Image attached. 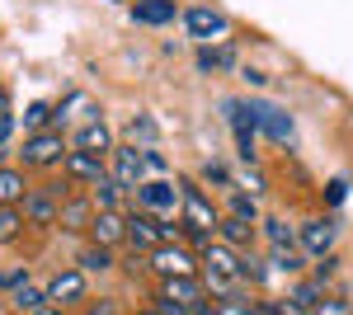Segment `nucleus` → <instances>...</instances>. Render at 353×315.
<instances>
[{"instance_id": "obj_1", "label": "nucleus", "mask_w": 353, "mask_h": 315, "mask_svg": "<svg viewBox=\"0 0 353 315\" xmlns=\"http://www.w3.org/2000/svg\"><path fill=\"white\" fill-rule=\"evenodd\" d=\"M245 108H250V123H254L259 136L278 141L283 151H292V146H297V123H292L278 104H269V99H245Z\"/></svg>"}, {"instance_id": "obj_2", "label": "nucleus", "mask_w": 353, "mask_h": 315, "mask_svg": "<svg viewBox=\"0 0 353 315\" xmlns=\"http://www.w3.org/2000/svg\"><path fill=\"white\" fill-rule=\"evenodd\" d=\"M179 212H184V226H193V231H212V236H217V221L226 216V212H217V203L193 184V179H179Z\"/></svg>"}, {"instance_id": "obj_3", "label": "nucleus", "mask_w": 353, "mask_h": 315, "mask_svg": "<svg viewBox=\"0 0 353 315\" xmlns=\"http://www.w3.org/2000/svg\"><path fill=\"white\" fill-rule=\"evenodd\" d=\"M66 151H71V141H66L57 128H48V132H33V136H24L19 160H24L28 170H52V165H61V160H66Z\"/></svg>"}, {"instance_id": "obj_4", "label": "nucleus", "mask_w": 353, "mask_h": 315, "mask_svg": "<svg viewBox=\"0 0 353 315\" xmlns=\"http://www.w3.org/2000/svg\"><path fill=\"white\" fill-rule=\"evenodd\" d=\"M132 203L137 212H151L156 221H174V212H179V188L170 184V179H141L132 188Z\"/></svg>"}, {"instance_id": "obj_5", "label": "nucleus", "mask_w": 353, "mask_h": 315, "mask_svg": "<svg viewBox=\"0 0 353 315\" xmlns=\"http://www.w3.org/2000/svg\"><path fill=\"white\" fill-rule=\"evenodd\" d=\"M334 245H339V221L334 216H311V221L297 226V250L306 259H330Z\"/></svg>"}, {"instance_id": "obj_6", "label": "nucleus", "mask_w": 353, "mask_h": 315, "mask_svg": "<svg viewBox=\"0 0 353 315\" xmlns=\"http://www.w3.org/2000/svg\"><path fill=\"white\" fill-rule=\"evenodd\" d=\"M146 268H156L161 283L165 278H203V259L184 245H161L156 254H146Z\"/></svg>"}, {"instance_id": "obj_7", "label": "nucleus", "mask_w": 353, "mask_h": 315, "mask_svg": "<svg viewBox=\"0 0 353 315\" xmlns=\"http://www.w3.org/2000/svg\"><path fill=\"white\" fill-rule=\"evenodd\" d=\"M184 28H189L193 43L212 48L217 38H226V33H231V19H226L221 10H212V5H189V10H184Z\"/></svg>"}, {"instance_id": "obj_8", "label": "nucleus", "mask_w": 353, "mask_h": 315, "mask_svg": "<svg viewBox=\"0 0 353 315\" xmlns=\"http://www.w3.org/2000/svg\"><path fill=\"white\" fill-rule=\"evenodd\" d=\"M151 301H165V306H179V311L193 315L203 301H212V296H208V287H203V278H165Z\"/></svg>"}, {"instance_id": "obj_9", "label": "nucleus", "mask_w": 353, "mask_h": 315, "mask_svg": "<svg viewBox=\"0 0 353 315\" xmlns=\"http://www.w3.org/2000/svg\"><path fill=\"white\" fill-rule=\"evenodd\" d=\"M90 245H99V250H128V212H94V221H90Z\"/></svg>"}, {"instance_id": "obj_10", "label": "nucleus", "mask_w": 353, "mask_h": 315, "mask_svg": "<svg viewBox=\"0 0 353 315\" xmlns=\"http://www.w3.org/2000/svg\"><path fill=\"white\" fill-rule=\"evenodd\" d=\"M165 245V226L151 216V212H128V250L137 254H156Z\"/></svg>"}, {"instance_id": "obj_11", "label": "nucleus", "mask_w": 353, "mask_h": 315, "mask_svg": "<svg viewBox=\"0 0 353 315\" xmlns=\"http://www.w3.org/2000/svg\"><path fill=\"white\" fill-rule=\"evenodd\" d=\"M85 296H90V283H85L81 268H61V273H52V283H48V301L52 306H81Z\"/></svg>"}, {"instance_id": "obj_12", "label": "nucleus", "mask_w": 353, "mask_h": 315, "mask_svg": "<svg viewBox=\"0 0 353 315\" xmlns=\"http://www.w3.org/2000/svg\"><path fill=\"white\" fill-rule=\"evenodd\" d=\"M66 179L71 184H99V179H109V156H90V151H66Z\"/></svg>"}, {"instance_id": "obj_13", "label": "nucleus", "mask_w": 353, "mask_h": 315, "mask_svg": "<svg viewBox=\"0 0 353 315\" xmlns=\"http://www.w3.org/2000/svg\"><path fill=\"white\" fill-rule=\"evenodd\" d=\"M71 151H90V156H113L118 141H113V128L99 118V123H81L71 132Z\"/></svg>"}, {"instance_id": "obj_14", "label": "nucleus", "mask_w": 353, "mask_h": 315, "mask_svg": "<svg viewBox=\"0 0 353 315\" xmlns=\"http://www.w3.org/2000/svg\"><path fill=\"white\" fill-rule=\"evenodd\" d=\"M19 212L28 216V226H52V221H61V198H57V188H28Z\"/></svg>"}, {"instance_id": "obj_15", "label": "nucleus", "mask_w": 353, "mask_h": 315, "mask_svg": "<svg viewBox=\"0 0 353 315\" xmlns=\"http://www.w3.org/2000/svg\"><path fill=\"white\" fill-rule=\"evenodd\" d=\"M203 268H217L221 278H231V283H250V259H245L241 250H231V245H212L208 254H203Z\"/></svg>"}, {"instance_id": "obj_16", "label": "nucleus", "mask_w": 353, "mask_h": 315, "mask_svg": "<svg viewBox=\"0 0 353 315\" xmlns=\"http://www.w3.org/2000/svg\"><path fill=\"white\" fill-rule=\"evenodd\" d=\"M109 174L118 179V184L137 188L141 179H146V170H141V146H132V141H118V151L109 156Z\"/></svg>"}, {"instance_id": "obj_17", "label": "nucleus", "mask_w": 353, "mask_h": 315, "mask_svg": "<svg viewBox=\"0 0 353 315\" xmlns=\"http://www.w3.org/2000/svg\"><path fill=\"white\" fill-rule=\"evenodd\" d=\"M132 19L141 28H165L179 19V5L174 0H132Z\"/></svg>"}, {"instance_id": "obj_18", "label": "nucleus", "mask_w": 353, "mask_h": 315, "mask_svg": "<svg viewBox=\"0 0 353 315\" xmlns=\"http://www.w3.org/2000/svg\"><path fill=\"white\" fill-rule=\"evenodd\" d=\"M217 240L245 254V250H254V226L241 221V216H221V221H217Z\"/></svg>"}, {"instance_id": "obj_19", "label": "nucleus", "mask_w": 353, "mask_h": 315, "mask_svg": "<svg viewBox=\"0 0 353 315\" xmlns=\"http://www.w3.org/2000/svg\"><path fill=\"white\" fill-rule=\"evenodd\" d=\"M94 198H81V193H76V198H66V203H61V226H66V231H90V221H94Z\"/></svg>"}, {"instance_id": "obj_20", "label": "nucleus", "mask_w": 353, "mask_h": 315, "mask_svg": "<svg viewBox=\"0 0 353 315\" xmlns=\"http://www.w3.org/2000/svg\"><path fill=\"white\" fill-rule=\"evenodd\" d=\"M28 198V179L14 165H0V207H19Z\"/></svg>"}, {"instance_id": "obj_21", "label": "nucleus", "mask_w": 353, "mask_h": 315, "mask_svg": "<svg viewBox=\"0 0 353 315\" xmlns=\"http://www.w3.org/2000/svg\"><path fill=\"white\" fill-rule=\"evenodd\" d=\"M128 198H132V188L118 184L113 174L94 184V207H99V212H123V203H128Z\"/></svg>"}, {"instance_id": "obj_22", "label": "nucleus", "mask_w": 353, "mask_h": 315, "mask_svg": "<svg viewBox=\"0 0 353 315\" xmlns=\"http://www.w3.org/2000/svg\"><path fill=\"white\" fill-rule=\"evenodd\" d=\"M259 231H264V240H269V250H292V245H297V226L283 221V216H273V212L259 221Z\"/></svg>"}, {"instance_id": "obj_23", "label": "nucleus", "mask_w": 353, "mask_h": 315, "mask_svg": "<svg viewBox=\"0 0 353 315\" xmlns=\"http://www.w3.org/2000/svg\"><path fill=\"white\" fill-rule=\"evenodd\" d=\"M128 141L141 146V151H156V141H161L156 118H151V113H132V123H128Z\"/></svg>"}, {"instance_id": "obj_24", "label": "nucleus", "mask_w": 353, "mask_h": 315, "mask_svg": "<svg viewBox=\"0 0 353 315\" xmlns=\"http://www.w3.org/2000/svg\"><path fill=\"white\" fill-rule=\"evenodd\" d=\"M226 216H241V221H250V226L264 221L259 207H254V193H245V188H231V193H226Z\"/></svg>"}, {"instance_id": "obj_25", "label": "nucleus", "mask_w": 353, "mask_h": 315, "mask_svg": "<svg viewBox=\"0 0 353 315\" xmlns=\"http://www.w3.org/2000/svg\"><path fill=\"white\" fill-rule=\"evenodd\" d=\"M76 268H81V273H109L113 268V250L85 245V250H76Z\"/></svg>"}, {"instance_id": "obj_26", "label": "nucleus", "mask_w": 353, "mask_h": 315, "mask_svg": "<svg viewBox=\"0 0 353 315\" xmlns=\"http://www.w3.org/2000/svg\"><path fill=\"white\" fill-rule=\"evenodd\" d=\"M288 301H297V306H306V311H316V306L325 301V287H321L316 278H297L292 292H288Z\"/></svg>"}, {"instance_id": "obj_27", "label": "nucleus", "mask_w": 353, "mask_h": 315, "mask_svg": "<svg viewBox=\"0 0 353 315\" xmlns=\"http://www.w3.org/2000/svg\"><path fill=\"white\" fill-rule=\"evenodd\" d=\"M236 48H198V71H231Z\"/></svg>"}, {"instance_id": "obj_28", "label": "nucleus", "mask_w": 353, "mask_h": 315, "mask_svg": "<svg viewBox=\"0 0 353 315\" xmlns=\"http://www.w3.org/2000/svg\"><path fill=\"white\" fill-rule=\"evenodd\" d=\"M24 226H28V216L19 207H0V245H14L24 236Z\"/></svg>"}, {"instance_id": "obj_29", "label": "nucleus", "mask_w": 353, "mask_h": 315, "mask_svg": "<svg viewBox=\"0 0 353 315\" xmlns=\"http://www.w3.org/2000/svg\"><path fill=\"white\" fill-rule=\"evenodd\" d=\"M269 268H278V273H292V278H301V268H306V254H301L297 245H292V250H269Z\"/></svg>"}, {"instance_id": "obj_30", "label": "nucleus", "mask_w": 353, "mask_h": 315, "mask_svg": "<svg viewBox=\"0 0 353 315\" xmlns=\"http://www.w3.org/2000/svg\"><path fill=\"white\" fill-rule=\"evenodd\" d=\"M10 301H14V311L33 315V311H43V306H48V287H33V283H28V287H19Z\"/></svg>"}, {"instance_id": "obj_31", "label": "nucleus", "mask_w": 353, "mask_h": 315, "mask_svg": "<svg viewBox=\"0 0 353 315\" xmlns=\"http://www.w3.org/2000/svg\"><path fill=\"white\" fill-rule=\"evenodd\" d=\"M52 118H57V104H28V113L19 118V123H24L28 136H33V132H48V128H52Z\"/></svg>"}, {"instance_id": "obj_32", "label": "nucleus", "mask_w": 353, "mask_h": 315, "mask_svg": "<svg viewBox=\"0 0 353 315\" xmlns=\"http://www.w3.org/2000/svg\"><path fill=\"white\" fill-rule=\"evenodd\" d=\"M217 315H264V301H245V296H231V301H212Z\"/></svg>"}, {"instance_id": "obj_33", "label": "nucleus", "mask_w": 353, "mask_h": 315, "mask_svg": "<svg viewBox=\"0 0 353 315\" xmlns=\"http://www.w3.org/2000/svg\"><path fill=\"white\" fill-rule=\"evenodd\" d=\"M198 179H203V184H212V188H231V170H226L221 160H203Z\"/></svg>"}, {"instance_id": "obj_34", "label": "nucleus", "mask_w": 353, "mask_h": 315, "mask_svg": "<svg viewBox=\"0 0 353 315\" xmlns=\"http://www.w3.org/2000/svg\"><path fill=\"white\" fill-rule=\"evenodd\" d=\"M19 287H28V268H5V273H0V292L14 296Z\"/></svg>"}, {"instance_id": "obj_35", "label": "nucleus", "mask_w": 353, "mask_h": 315, "mask_svg": "<svg viewBox=\"0 0 353 315\" xmlns=\"http://www.w3.org/2000/svg\"><path fill=\"white\" fill-rule=\"evenodd\" d=\"M141 170H146V179H165V170H170V165H165L161 151H141Z\"/></svg>"}, {"instance_id": "obj_36", "label": "nucleus", "mask_w": 353, "mask_h": 315, "mask_svg": "<svg viewBox=\"0 0 353 315\" xmlns=\"http://www.w3.org/2000/svg\"><path fill=\"white\" fill-rule=\"evenodd\" d=\"M316 315H353V306L344 301V296H330V292H325V301L316 306Z\"/></svg>"}, {"instance_id": "obj_37", "label": "nucleus", "mask_w": 353, "mask_h": 315, "mask_svg": "<svg viewBox=\"0 0 353 315\" xmlns=\"http://www.w3.org/2000/svg\"><path fill=\"white\" fill-rule=\"evenodd\" d=\"M85 315H118L113 301H85Z\"/></svg>"}, {"instance_id": "obj_38", "label": "nucleus", "mask_w": 353, "mask_h": 315, "mask_svg": "<svg viewBox=\"0 0 353 315\" xmlns=\"http://www.w3.org/2000/svg\"><path fill=\"white\" fill-rule=\"evenodd\" d=\"M325 203H330V207H339V203H344V184H339V179L325 188Z\"/></svg>"}, {"instance_id": "obj_39", "label": "nucleus", "mask_w": 353, "mask_h": 315, "mask_svg": "<svg viewBox=\"0 0 353 315\" xmlns=\"http://www.w3.org/2000/svg\"><path fill=\"white\" fill-rule=\"evenodd\" d=\"M10 132H14V113H5V118H0V141H10Z\"/></svg>"}, {"instance_id": "obj_40", "label": "nucleus", "mask_w": 353, "mask_h": 315, "mask_svg": "<svg viewBox=\"0 0 353 315\" xmlns=\"http://www.w3.org/2000/svg\"><path fill=\"white\" fill-rule=\"evenodd\" d=\"M33 315H71V311H66V306H52V301H48L43 311H33Z\"/></svg>"}, {"instance_id": "obj_41", "label": "nucleus", "mask_w": 353, "mask_h": 315, "mask_svg": "<svg viewBox=\"0 0 353 315\" xmlns=\"http://www.w3.org/2000/svg\"><path fill=\"white\" fill-rule=\"evenodd\" d=\"M5 113H10V104H5V90H0V118H5Z\"/></svg>"}, {"instance_id": "obj_42", "label": "nucleus", "mask_w": 353, "mask_h": 315, "mask_svg": "<svg viewBox=\"0 0 353 315\" xmlns=\"http://www.w3.org/2000/svg\"><path fill=\"white\" fill-rule=\"evenodd\" d=\"M137 315H161V311H156V306H141V311H137Z\"/></svg>"}, {"instance_id": "obj_43", "label": "nucleus", "mask_w": 353, "mask_h": 315, "mask_svg": "<svg viewBox=\"0 0 353 315\" xmlns=\"http://www.w3.org/2000/svg\"><path fill=\"white\" fill-rule=\"evenodd\" d=\"M0 156H5V141H0Z\"/></svg>"}]
</instances>
